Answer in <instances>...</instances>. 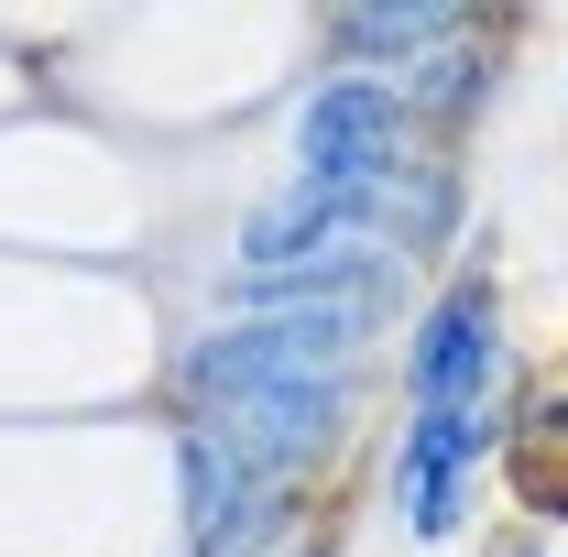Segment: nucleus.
Wrapping results in <instances>:
<instances>
[{"label": "nucleus", "mask_w": 568, "mask_h": 557, "mask_svg": "<svg viewBox=\"0 0 568 557\" xmlns=\"http://www.w3.org/2000/svg\"><path fill=\"white\" fill-rule=\"evenodd\" d=\"M351 340H361L351 317H252V328H230L186 361V394L252 405V394H295V383H339Z\"/></svg>", "instance_id": "nucleus-1"}, {"label": "nucleus", "mask_w": 568, "mask_h": 557, "mask_svg": "<svg viewBox=\"0 0 568 557\" xmlns=\"http://www.w3.org/2000/svg\"><path fill=\"white\" fill-rule=\"evenodd\" d=\"M394 132H405V99H394V88H372V77L317 88L306 121H295L306 186H372V175H394Z\"/></svg>", "instance_id": "nucleus-2"}, {"label": "nucleus", "mask_w": 568, "mask_h": 557, "mask_svg": "<svg viewBox=\"0 0 568 557\" xmlns=\"http://www.w3.org/2000/svg\"><path fill=\"white\" fill-rule=\"evenodd\" d=\"M339 426V383H295V394H252V405H219L209 437L252 470V482H284L317 459V437Z\"/></svg>", "instance_id": "nucleus-3"}, {"label": "nucleus", "mask_w": 568, "mask_h": 557, "mask_svg": "<svg viewBox=\"0 0 568 557\" xmlns=\"http://www.w3.org/2000/svg\"><path fill=\"white\" fill-rule=\"evenodd\" d=\"M481 350H493V306H481V295H448V306H437V328H426V350H416V416L470 405Z\"/></svg>", "instance_id": "nucleus-4"}, {"label": "nucleus", "mask_w": 568, "mask_h": 557, "mask_svg": "<svg viewBox=\"0 0 568 557\" xmlns=\"http://www.w3.org/2000/svg\"><path fill=\"white\" fill-rule=\"evenodd\" d=\"M470 448H481V416H470V405L416 416V448H405V514H416L426 536L459 514V470H470Z\"/></svg>", "instance_id": "nucleus-5"}, {"label": "nucleus", "mask_w": 568, "mask_h": 557, "mask_svg": "<svg viewBox=\"0 0 568 557\" xmlns=\"http://www.w3.org/2000/svg\"><path fill=\"white\" fill-rule=\"evenodd\" d=\"M339 33H351L361 55H405L416 33H448V11H351Z\"/></svg>", "instance_id": "nucleus-6"}]
</instances>
